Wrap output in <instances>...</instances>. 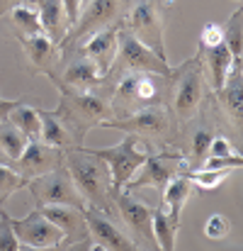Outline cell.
Masks as SVG:
<instances>
[{
  "label": "cell",
  "instance_id": "16",
  "mask_svg": "<svg viewBox=\"0 0 243 251\" xmlns=\"http://www.w3.org/2000/svg\"><path fill=\"white\" fill-rule=\"evenodd\" d=\"M37 210L54 227L61 229L66 244L90 239V232H88V225H85V215H83L81 207H71V205H37Z\"/></svg>",
  "mask_w": 243,
  "mask_h": 251
},
{
  "label": "cell",
  "instance_id": "30",
  "mask_svg": "<svg viewBox=\"0 0 243 251\" xmlns=\"http://www.w3.org/2000/svg\"><path fill=\"white\" fill-rule=\"evenodd\" d=\"M22 188H27V180L12 166H0V207Z\"/></svg>",
  "mask_w": 243,
  "mask_h": 251
},
{
  "label": "cell",
  "instance_id": "9",
  "mask_svg": "<svg viewBox=\"0 0 243 251\" xmlns=\"http://www.w3.org/2000/svg\"><path fill=\"white\" fill-rule=\"evenodd\" d=\"M187 171V161L182 159V151L177 149H165V151H156V154H149L146 161L141 164V168L134 173V178L124 185L127 193H134L139 188H154L163 195L165 185Z\"/></svg>",
  "mask_w": 243,
  "mask_h": 251
},
{
  "label": "cell",
  "instance_id": "12",
  "mask_svg": "<svg viewBox=\"0 0 243 251\" xmlns=\"http://www.w3.org/2000/svg\"><path fill=\"white\" fill-rule=\"evenodd\" d=\"M27 190L32 193L37 205H71V207L85 210V202L81 193L76 190L66 166H59L39 178L27 180Z\"/></svg>",
  "mask_w": 243,
  "mask_h": 251
},
{
  "label": "cell",
  "instance_id": "44",
  "mask_svg": "<svg viewBox=\"0 0 243 251\" xmlns=\"http://www.w3.org/2000/svg\"><path fill=\"white\" fill-rule=\"evenodd\" d=\"M127 2H129V0H127Z\"/></svg>",
  "mask_w": 243,
  "mask_h": 251
},
{
  "label": "cell",
  "instance_id": "6",
  "mask_svg": "<svg viewBox=\"0 0 243 251\" xmlns=\"http://www.w3.org/2000/svg\"><path fill=\"white\" fill-rule=\"evenodd\" d=\"M124 10H127V0H90L81 10V17L76 20V25L68 29V34L59 44V56L76 54L92 34L107 27L122 25Z\"/></svg>",
  "mask_w": 243,
  "mask_h": 251
},
{
  "label": "cell",
  "instance_id": "21",
  "mask_svg": "<svg viewBox=\"0 0 243 251\" xmlns=\"http://www.w3.org/2000/svg\"><path fill=\"white\" fill-rule=\"evenodd\" d=\"M34 10L39 15L42 34L59 47L64 42V37L68 34V29H71L61 0H34Z\"/></svg>",
  "mask_w": 243,
  "mask_h": 251
},
{
  "label": "cell",
  "instance_id": "18",
  "mask_svg": "<svg viewBox=\"0 0 243 251\" xmlns=\"http://www.w3.org/2000/svg\"><path fill=\"white\" fill-rule=\"evenodd\" d=\"M119 27L122 25H114V27H107V29L92 34L78 49V54H83L85 59H90L95 64V69L100 71L102 78L107 76V71L112 69V64L117 59V34H119Z\"/></svg>",
  "mask_w": 243,
  "mask_h": 251
},
{
  "label": "cell",
  "instance_id": "27",
  "mask_svg": "<svg viewBox=\"0 0 243 251\" xmlns=\"http://www.w3.org/2000/svg\"><path fill=\"white\" fill-rule=\"evenodd\" d=\"M7 20H10L12 32H15V37H17V39L42 34V25H39V15H37L34 5H22V7H15V10L7 15Z\"/></svg>",
  "mask_w": 243,
  "mask_h": 251
},
{
  "label": "cell",
  "instance_id": "14",
  "mask_svg": "<svg viewBox=\"0 0 243 251\" xmlns=\"http://www.w3.org/2000/svg\"><path fill=\"white\" fill-rule=\"evenodd\" d=\"M83 215H85L90 239L95 244H100L105 251H139V247L127 237L124 229H119V225L112 217H107L97 210H90V207H85Z\"/></svg>",
  "mask_w": 243,
  "mask_h": 251
},
{
  "label": "cell",
  "instance_id": "39",
  "mask_svg": "<svg viewBox=\"0 0 243 251\" xmlns=\"http://www.w3.org/2000/svg\"><path fill=\"white\" fill-rule=\"evenodd\" d=\"M64 247H66V242L59 244V247H49V249H29V247H20V251H64Z\"/></svg>",
  "mask_w": 243,
  "mask_h": 251
},
{
  "label": "cell",
  "instance_id": "22",
  "mask_svg": "<svg viewBox=\"0 0 243 251\" xmlns=\"http://www.w3.org/2000/svg\"><path fill=\"white\" fill-rule=\"evenodd\" d=\"M39 120H42V134H39V142L51 147V149H59V151H66V149H73L78 147L73 142V137L68 134V129L54 117L51 110H42L39 107Z\"/></svg>",
  "mask_w": 243,
  "mask_h": 251
},
{
  "label": "cell",
  "instance_id": "32",
  "mask_svg": "<svg viewBox=\"0 0 243 251\" xmlns=\"http://www.w3.org/2000/svg\"><path fill=\"white\" fill-rule=\"evenodd\" d=\"M20 242L12 232V225H10V215L5 210H0V251H20Z\"/></svg>",
  "mask_w": 243,
  "mask_h": 251
},
{
  "label": "cell",
  "instance_id": "26",
  "mask_svg": "<svg viewBox=\"0 0 243 251\" xmlns=\"http://www.w3.org/2000/svg\"><path fill=\"white\" fill-rule=\"evenodd\" d=\"M7 122L15 125L29 142H39V134H42L39 107H32V105H27V102H20V105L7 115Z\"/></svg>",
  "mask_w": 243,
  "mask_h": 251
},
{
  "label": "cell",
  "instance_id": "31",
  "mask_svg": "<svg viewBox=\"0 0 243 251\" xmlns=\"http://www.w3.org/2000/svg\"><path fill=\"white\" fill-rule=\"evenodd\" d=\"M231 232V220L226 217V215H212L207 222H204V237L207 239H224L226 234Z\"/></svg>",
  "mask_w": 243,
  "mask_h": 251
},
{
  "label": "cell",
  "instance_id": "8",
  "mask_svg": "<svg viewBox=\"0 0 243 251\" xmlns=\"http://www.w3.org/2000/svg\"><path fill=\"white\" fill-rule=\"evenodd\" d=\"M122 27L144 47H149L151 51L165 59L161 0H129L122 17Z\"/></svg>",
  "mask_w": 243,
  "mask_h": 251
},
{
  "label": "cell",
  "instance_id": "45",
  "mask_svg": "<svg viewBox=\"0 0 243 251\" xmlns=\"http://www.w3.org/2000/svg\"><path fill=\"white\" fill-rule=\"evenodd\" d=\"M0 210H2V207H0Z\"/></svg>",
  "mask_w": 243,
  "mask_h": 251
},
{
  "label": "cell",
  "instance_id": "33",
  "mask_svg": "<svg viewBox=\"0 0 243 251\" xmlns=\"http://www.w3.org/2000/svg\"><path fill=\"white\" fill-rule=\"evenodd\" d=\"M234 144L221 137V134H214V139L209 142V149H207V159H224V156H234Z\"/></svg>",
  "mask_w": 243,
  "mask_h": 251
},
{
  "label": "cell",
  "instance_id": "29",
  "mask_svg": "<svg viewBox=\"0 0 243 251\" xmlns=\"http://www.w3.org/2000/svg\"><path fill=\"white\" fill-rule=\"evenodd\" d=\"M185 176L192 185L202 190H214L231 176V168H197V171H185Z\"/></svg>",
  "mask_w": 243,
  "mask_h": 251
},
{
  "label": "cell",
  "instance_id": "24",
  "mask_svg": "<svg viewBox=\"0 0 243 251\" xmlns=\"http://www.w3.org/2000/svg\"><path fill=\"white\" fill-rule=\"evenodd\" d=\"M151 227H154V239L158 244V251H175V237H177L180 222H175L163 205L154 207V212H151Z\"/></svg>",
  "mask_w": 243,
  "mask_h": 251
},
{
  "label": "cell",
  "instance_id": "41",
  "mask_svg": "<svg viewBox=\"0 0 243 251\" xmlns=\"http://www.w3.org/2000/svg\"><path fill=\"white\" fill-rule=\"evenodd\" d=\"M88 251H105V249H102L100 244H95V242H92V244H90V249H88Z\"/></svg>",
  "mask_w": 243,
  "mask_h": 251
},
{
  "label": "cell",
  "instance_id": "28",
  "mask_svg": "<svg viewBox=\"0 0 243 251\" xmlns=\"http://www.w3.org/2000/svg\"><path fill=\"white\" fill-rule=\"evenodd\" d=\"M27 144H29V139L15 125H10L7 120L0 125V149L5 151V156L10 159V164H15L22 156V151L27 149Z\"/></svg>",
  "mask_w": 243,
  "mask_h": 251
},
{
  "label": "cell",
  "instance_id": "13",
  "mask_svg": "<svg viewBox=\"0 0 243 251\" xmlns=\"http://www.w3.org/2000/svg\"><path fill=\"white\" fill-rule=\"evenodd\" d=\"M12 232L22 247L29 249H49L64 244V234L59 227H54L39 210L29 212L27 217H10Z\"/></svg>",
  "mask_w": 243,
  "mask_h": 251
},
{
  "label": "cell",
  "instance_id": "34",
  "mask_svg": "<svg viewBox=\"0 0 243 251\" xmlns=\"http://www.w3.org/2000/svg\"><path fill=\"white\" fill-rule=\"evenodd\" d=\"M221 44V27L214 22H207L202 27V37H199V47H217Z\"/></svg>",
  "mask_w": 243,
  "mask_h": 251
},
{
  "label": "cell",
  "instance_id": "19",
  "mask_svg": "<svg viewBox=\"0 0 243 251\" xmlns=\"http://www.w3.org/2000/svg\"><path fill=\"white\" fill-rule=\"evenodd\" d=\"M197 56H199V61H202V69L207 71L204 76H207V81L212 85V90L224 88L229 74H231V69L236 66V64H234V56H231V51L224 47V42L217 44V47H199Z\"/></svg>",
  "mask_w": 243,
  "mask_h": 251
},
{
  "label": "cell",
  "instance_id": "23",
  "mask_svg": "<svg viewBox=\"0 0 243 251\" xmlns=\"http://www.w3.org/2000/svg\"><path fill=\"white\" fill-rule=\"evenodd\" d=\"M192 183L187 180V176L185 173H180V176H175L168 185H165V190H163V200L161 205L168 210V215L175 220V222H180V212H182V205L187 202V198L192 195Z\"/></svg>",
  "mask_w": 243,
  "mask_h": 251
},
{
  "label": "cell",
  "instance_id": "10",
  "mask_svg": "<svg viewBox=\"0 0 243 251\" xmlns=\"http://www.w3.org/2000/svg\"><path fill=\"white\" fill-rule=\"evenodd\" d=\"M151 207L134 198V193L122 190L114 198V215L122 220L127 237L144 251H158V244L154 239V227H151Z\"/></svg>",
  "mask_w": 243,
  "mask_h": 251
},
{
  "label": "cell",
  "instance_id": "17",
  "mask_svg": "<svg viewBox=\"0 0 243 251\" xmlns=\"http://www.w3.org/2000/svg\"><path fill=\"white\" fill-rule=\"evenodd\" d=\"M20 47L24 49V59L29 64V71L34 76H54L59 69V47L49 42L44 34L37 37H22L17 39Z\"/></svg>",
  "mask_w": 243,
  "mask_h": 251
},
{
  "label": "cell",
  "instance_id": "5",
  "mask_svg": "<svg viewBox=\"0 0 243 251\" xmlns=\"http://www.w3.org/2000/svg\"><path fill=\"white\" fill-rule=\"evenodd\" d=\"M207 98V76L199 56L182 61L170 74V110L177 122H190Z\"/></svg>",
  "mask_w": 243,
  "mask_h": 251
},
{
  "label": "cell",
  "instance_id": "1",
  "mask_svg": "<svg viewBox=\"0 0 243 251\" xmlns=\"http://www.w3.org/2000/svg\"><path fill=\"white\" fill-rule=\"evenodd\" d=\"M95 93L105 95L114 120H122L151 105H170V76L122 74L112 81L102 78Z\"/></svg>",
  "mask_w": 243,
  "mask_h": 251
},
{
  "label": "cell",
  "instance_id": "42",
  "mask_svg": "<svg viewBox=\"0 0 243 251\" xmlns=\"http://www.w3.org/2000/svg\"><path fill=\"white\" fill-rule=\"evenodd\" d=\"M88 2H90V0H83V7H85V5H88Z\"/></svg>",
  "mask_w": 243,
  "mask_h": 251
},
{
  "label": "cell",
  "instance_id": "25",
  "mask_svg": "<svg viewBox=\"0 0 243 251\" xmlns=\"http://www.w3.org/2000/svg\"><path fill=\"white\" fill-rule=\"evenodd\" d=\"M221 42L231 51L234 64L243 66V10L236 7L221 27Z\"/></svg>",
  "mask_w": 243,
  "mask_h": 251
},
{
  "label": "cell",
  "instance_id": "35",
  "mask_svg": "<svg viewBox=\"0 0 243 251\" xmlns=\"http://www.w3.org/2000/svg\"><path fill=\"white\" fill-rule=\"evenodd\" d=\"M64 5V12H66V20H68V27L76 25V20L81 17V10H83V0H61Z\"/></svg>",
  "mask_w": 243,
  "mask_h": 251
},
{
  "label": "cell",
  "instance_id": "40",
  "mask_svg": "<svg viewBox=\"0 0 243 251\" xmlns=\"http://www.w3.org/2000/svg\"><path fill=\"white\" fill-rule=\"evenodd\" d=\"M0 166H12V164H10V159L5 156V151H2V149H0Z\"/></svg>",
  "mask_w": 243,
  "mask_h": 251
},
{
  "label": "cell",
  "instance_id": "7",
  "mask_svg": "<svg viewBox=\"0 0 243 251\" xmlns=\"http://www.w3.org/2000/svg\"><path fill=\"white\" fill-rule=\"evenodd\" d=\"M122 74H156V76H170L173 69L168 59L158 56L149 47H144L139 39H134L124 27H119L117 34V59L112 69L107 71V81L122 76Z\"/></svg>",
  "mask_w": 243,
  "mask_h": 251
},
{
  "label": "cell",
  "instance_id": "2",
  "mask_svg": "<svg viewBox=\"0 0 243 251\" xmlns=\"http://www.w3.org/2000/svg\"><path fill=\"white\" fill-rule=\"evenodd\" d=\"M64 166L68 171L76 190L81 193L85 207L97 210L107 217L114 215V190H112V178L107 164L90 149V147H73L64 151Z\"/></svg>",
  "mask_w": 243,
  "mask_h": 251
},
{
  "label": "cell",
  "instance_id": "4",
  "mask_svg": "<svg viewBox=\"0 0 243 251\" xmlns=\"http://www.w3.org/2000/svg\"><path fill=\"white\" fill-rule=\"evenodd\" d=\"M107 127L132 134L136 142H144L151 149V154L165 151V149H177V142H180V122L173 115L170 105L144 107L129 117L107 122Z\"/></svg>",
  "mask_w": 243,
  "mask_h": 251
},
{
  "label": "cell",
  "instance_id": "38",
  "mask_svg": "<svg viewBox=\"0 0 243 251\" xmlns=\"http://www.w3.org/2000/svg\"><path fill=\"white\" fill-rule=\"evenodd\" d=\"M92 244V239H83V242H73V244H66L64 251H88Z\"/></svg>",
  "mask_w": 243,
  "mask_h": 251
},
{
  "label": "cell",
  "instance_id": "43",
  "mask_svg": "<svg viewBox=\"0 0 243 251\" xmlns=\"http://www.w3.org/2000/svg\"><path fill=\"white\" fill-rule=\"evenodd\" d=\"M139 251H144V249H139Z\"/></svg>",
  "mask_w": 243,
  "mask_h": 251
},
{
  "label": "cell",
  "instance_id": "3",
  "mask_svg": "<svg viewBox=\"0 0 243 251\" xmlns=\"http://www.w3.org/2000/svg\"><path fill=\"white\" fill-rule=\"evenodd\" d=\"M59 90V105L51 110L54 117L68 129V134L73 137V142L83 147L85 144V134L95 127V125H107L114 120L110 102L97 95V93H83L73 90L68 85L51 81Z\"/></svg>",
  "mask_w": 243,
  "mask_h": 251
},
{
  "label": "cell",
  "instance_id": "15",
  "mask_svg": "<svg viewBox=\"0 0 243 251\" xmlns=\"http://www.w3.org/2000/svg\"><path fill=\"white\" fill-rule=\"evenodd\" d=\"M64 166V151L59 149H51L42 142H29L27 149L22 151V156L12 164V168L24 178V180H32V178H39L54 168Z\"/></svg>",
  "mask_w": 243,
  "mask_h": 251
},
{
  "label": "cell",
  "instance_id": "36",
  "mask_svg": "<svg viewBox=\"0 0 243 251\" xmlns=\"http://www.w3.org/2000/svg\"><path fill=\"white\" fill-rule=\"evenodd\" d=\"M22 5H34V0H0V20L7 17L15 7H22Z\"/></svg>",
  "mask_w": 243,
  "mask_h": 251
},
{
  "label": "cell",
  "instance_id": "11",
  "mask_svg": "<svg viewBox=\"0 0 243 251\" xmlns=\"http://www.w3.org/2000/svg\"><path fill=\"white\" fill-rule=\"evenodd\" d=\"M110 168V178H112V190L114 195H119L124 190V185L134 178V173L141 168L146 161V151H139V142L132 134H124V139L114 147L107 149H92Z\"/></svg>",
  "mask_w": 243,
  "mask_h": 251
},
{
  "label": "cell",
  "instance_id": "20",
  "mask_svg": "<svg viewBox=\"0 0 243 251\" xmlns=\"http://www.w3.org/2000/svg\"><path fill=\"white\" fill-rule=\"evenodd\" d=\"M243 66H234L224 88L214 90V100L221 105V112L231 120L236 129H241L243 120Z\"/></svg>",
  "mask_w": 243,
  "mask_h": 251
},
{
  "label": "cell",
  "instance_id": "37",
  "mask_svg": "<svg viewBox=\"0 0 243 251\" xmlns=\"http://www.w3.org/2000/svg\"><path fill=\"white\" fill-rule=\"evenodd\" d=\"M20 102H22V100H2V98H0V125L7 120V115H10Z\"/></svg>",
  "mask_w": 243,
  "mask_h": 251
}]
</instances>
